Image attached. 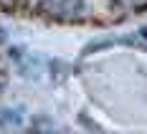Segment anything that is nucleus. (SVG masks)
Listing matches in <instances>:
<instances>
[{"mask_svg":"<svg viewBox=\"0 0 147 134\" xmlns=\"http://www.w3.org/2000/svg\"><path fill=\"white\" fill-rule=\"evenodd\" d=\"M48 10H51V15L69 18L81 10V0H56V3H48Z\"/></svg>","mask_w":147,"mask_h":134,"instance_id":"1","label":"nucleus"},{"mask_svg":"<svg viewBox=\"0 0 147 134\" xmlns=\"http://www.w3.org/2000/svg\"><path fill=\"white\" fill-rule=\"evenodd\" d=\"M18 124H20V111L0 109V127H18Z\"/></svg>","mask_w":147,"mask_h":134,"instance_id":"2","label":"nucleus"},{"mask_svg":"<svg viewBox=\"0 0 147 134\" xmlns=\"http://www.w3.org/2000/svg\"><path fill=\"white\" fill-rule=\"evenodd\" d=\"M0 3H3L5 8H13V5H15V0H0Z\"/></svg>","mask_w":147,"mask_h":134,"instance_id":"3","label":"nucleus"},{"mask_svg":"<svg viewBox=\"0 0 147 134\" xmlns=\"http://www.w3.org/2000/svg\"><path fill=\"white\" fill-rule=\"evenodd\" d=\"M5 89V78H3V76H0V91Z\"/></svg>","mask_w":147,"mask_h":134,"instance_id":"4","label":"nucleus"},{"mask_svg":"<svg viewBox=\"0 0 147 134\" xmlns=\"http://www.w3.org/2000/svg\"><path fill=\"white\" fill-rule=\"evenodd\" d=\"M142 38H147V28H142Z\"/></svg>","mask_w":147,"mask_h":134,"instance_id":"5","label":"nucleus"}]
</instances>
